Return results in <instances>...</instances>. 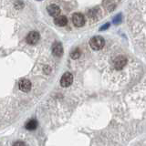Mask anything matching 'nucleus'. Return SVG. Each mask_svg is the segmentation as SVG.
I'll return each mask as SVG.
<instances>
[{
  "label": "nucleus",
  "mask_w": 146,
  "mask_h": 146,
  "mask_svg": "<svg viewBox=\"0 0 146 146\" xmlns=\"http://www.w3.org/2000/svg\"><path fill=\"white\" fill-rule=\"evenodd\" d=\"M105 45V40L102 36H95L91 38L90 40V46L93 50H100L102 49Z\"/></svg>",
  "instance_id": "nucleus-1"
},
{
  "label": "nucleus",
  "mask_w": 146,
  "mask_h": 146,
  "mask_svg": "<svg viewBox=\"0 0 146 146\" xmlns=\"http://www.w3.org/2000/svg\"><path fill=\"white\" fill-rule=\"evenodd\" d=\"M72 23L77 27H81L85 25V17L81 13H75L72 16Z\"/></svg>",
  "instance_id": "nucleus-2"
},
{
  "label": "nucleus",
  "mask_w": 146,
  "mask_h": 146,
  "mask_svg": "<svg viewBox=\"0 0 146 146\" xmlns=\"http://www.w3.org/2000/svg\"><path fill=\"white\" fill-rule=\"evenodd\" d=\"M126 64H127V58L125 56H122V55H121V56H118L113 61L114 68H115L116 70H122V68L126 66Z\"/></svg>",
  "instance_id": "nucleus-3"
},
{
  "label": "nucleus",
  "mask_w": 146,
  "mask_h": 146,
  "mask_svg": "<svg viewBox=\"0 0 146 146\" xmlns=\"http://www.w3.org/2000/svg\"><path fill=\"white\" fill-rule=\"evenodd\" d=\"M73 82V75L70 72H66L64 73L61 77L60 80V85L64 88H67V87L70 86Z\"/></svg>",
  "instance_id": "nucleus-4"
},
{
  "label": "nucleus",
  "mask_w": 146,
  "mask_h": 146,
  "mask_svg": "<svg viewBox=\"0 0 146 146\" xmlns=\"http://www.w3.org/2000/svg\"><path fill=\"white\" fill-rule=\"evenodd\" d=\"M40 38L39 33L36 31H31L29 33L27 36V42L29 45H35L38 42V40Z\"/></svg>",
  "instance_id": "nucleus-5"
},
{
  "label": "nucleus",
  "mask_w": 146,
  "mask_h": 146,
  "mask_svg": "<svg viewBox=\"0 0 146 146\" xmlns=\"http://www.w3.org/2000/svg\"><path fill=\"white\" fill-rule=\"evenodd\" d=\"M18 87H19V90L24 91V92H29V91L31 90V82L30 80H27V79H22L20 80L19 83H18Z\"/></svg>",
  "instance_id": "nucleus-6"
},
{
  "label": "nucleus",
  "mask_w": 146,
  "mask_h": 146,
  "mask_svg": "<svg viewBox=\"0 0 146 146\" xmlns=\"http://www.w3.org/2000/svg\"><path fill=\"white\" fill-rule=\"evenodd\" d=\"M47 10H48V13L49 14V16L54 17H58L59 14H60V8H59L58 6H57V5H55V4L49 5V6L47 7Z\"/></svg>",
  "instance_id": "nucleus-7"
},
{
  "label": "nucleus",
  "mask_w": 146,
  "mask_h": 146,
  "mask_svg": "<svg viewBox=\"0 0 146 146\" xmlns=\"http://www.w3.org/2000/svg\"><path fill=\"white\" fill-rule=\"evenodd\" d=\"M52 54L55 57H61L63 54V47L61 43L55 42L52 46Z\"/></svg>",
  "instance_id": "nucleus-8"
},
{
  "label": "nucleus",
  "mask_w": 146,
  "mask_h": 146,
  "mask_svg": "<svg viewBox=\"0 0 146 146\" xmlns=\"http://www.w3.org/2000/svg\"><path fill=\"white\" fill-rule=\"evenodd\" d=\"M54 23L58 27H65L68 24V18L65 16H58L55 18Z\"/></svg>",
  "instance_id": "nucleus-9"
},
{
  "label": "nucleus",
  "mask_w": 146,
  "mask_h": 146,
  "mask_svg": "<svg viewBox=\"0 0 146 146\" xmlns=\"http://www.w3.org/2000/svg\"><path fill=\"white\" fill-rule=\"evenodd\" d=\"M25 127H26V129H27V130L33 131V130L36 129V127H38V121H36V120H34V119H31V120H29L26 123Z\"/></svg>",
  "instance_id": "nucleus-10"
},
{
  "label": "nucleus",
  "mask_w": 146,
  "mask_h": 146,
  "mask_svg": "<svg viewBox=\"0 0 146 146\" xmlns=\"http://www.w3.org/2000/svg\"><path fill=\"white\" fill-rule=\"evenodd\" d=\"M80 56V48H75V49H73L72 51L70 52V57L73 59L79 58Z\"/></svg>",
  "instance_id": "nucleus-11"
},
{
  "label": "nucleus",
  "mask_w": 146,
  "mask_h": 146,
  "mask_svg": "<svg viewBox=\"0 0 146 146\" xmlns=\"http://www.w3.org/2000/svg\"><path fill=\"white\" fill-rule=\"evenodd\" d=\"M13 146H26V143L24 141H16V143L13 144Z\"/></svg>",
  "instance_id": "nucleus-12"
},
{
  "label": "nucleus",
  "mask_w": 146,
  "mask_h": 146,
  "mask_svg": "<svg viewBox=\"0 0 146 146\" xmlns=\"http://www.w3.org/2000/svg\"><path fill=\"white\" fill-rule=\"evenodd\" d=\"M109 26H110V24H109V23H107L106 25H104L103 27H100V30H105V29H106V27H108Z\"/></svg>",
  "instance_id": "nucleus-13"
}]
</instances>
